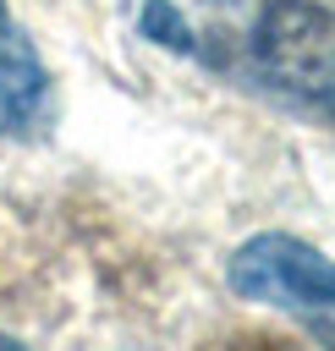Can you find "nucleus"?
I'll return each mask as SVG.
<instances>
[{
    "label": "nucleus",
    "instance_id": "obj_5",
    "mask_svg": "<svg viewBox=\"0 0 335 351\" xmlns=\"http://www.w3.org/2000/svg\"><path fill=\"white\" fill-rule=\"evenodd\" d=\"M0 11H5V5H0Z\"/></svg>",
    "mask_w": 335,
    "mask_h": 351
},
{
    "label": "nucleus",
    "instance_id": "obj_3",
    "mask_svg": "<svg viewBox=\"0 0 335 351\" xmlns=\"http://www.w3.org/2000/svg\"><path fill=\"white\" fill-rule=\"evenodd\" d=\"M49 104V77L33 55V44L5 22L0 11V132H33Z\"/></svg>",
    "mask_w": 335,
    "mask_h": 351
},
{
    "label": "nucleus",
    "instance_id": "obj_2",
    "mask_svg": "<svg viewBox=\"0 0 335 351\" xmlns=\"http://www.w3.org/2000/svg\"><path fill=\"white\" fill-rule=\"evenodd\" d=\"M253 71L275 93L335 115V11L313 0L264 5L253 27Z\"/></svg>",
    "mask_w": 335,
    "mask_h": 351
},
{
    "label": "nucleus",
    "instance_id": "obj_4",
    "mask_svg": "<svg viewBox=\"0 0 335 351\" xmlns=\"http://www.w3.org/2000/svg\"><path fill=\"white\" fill-rule=\"evenodd\" d=\"M143 33L159 38V44H170V49H192V33H187L181 11L165 5V0H148V5H143Z\"/></svg>",
    "mask_w": 335,
    "mask_h": 351
},
{
    "label": "nucleus",
    "instance_id": "obj_1",
    "mask_svg": "<svg viewBox=\"0 0 335 351\" xmlns=\"http://www.w3.org/2000/svg\"><path fill=\"white\" fill-rule=\"evenodd\" d=\"M231 291L297 318L308 335L335 346V263L297 236L264 230L231 252Z\"/></svg>",
    "mask_w": 335,
    "mask_h": 351
}]
</instances>
